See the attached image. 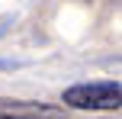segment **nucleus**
<instances>
[{
	"label": "nucleus",
	"instance_id": "obj_1",
	"mask_svg": "<svg viewBox=\"0 0 122 119\" xmlns=\"http://www.w3.org/2000/svg\"><path fill=\"white\" fill-rule=\"evenodd\" d=\"M61 103L84 113H112L122 103L119 81H93V84H74L61 93Z\"/></svg>",
	"mask_w": 122,
	"mask_h": 119
},
{
	"label": "nucleus",
	"instance_id": "obj_2",
	"mask_svg": "<svg viewBox=\"0 0 122 119\" xmlns=\"http://www.w3.org/2000/svg\"><path fill=\"white\" fill-rule=\"evenodd\" d=\"M0 119H23V116H10V113H0Z\"/></svg>",
	"mask_w": 122,
	"mask_h": 119
}]
</instances>
